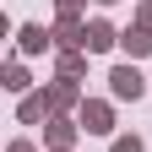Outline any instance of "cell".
<instances>
[{
	"label": "cell",
	"instance_id": "1",
	"mask_svg": "<svg viewBox=\"0 0 152 152\" xmlns=\"http://www.w3.org/2000/svg\"><path fill=\"white\" fill-rule=\"evenodd\" d=\"M109 87H114V98H125V103H136L141 92H147V76L136 65H114L109 71Z\"/></svg>",
	"mask_w": 152,
	"mask_h": 152
},
{
	"label": "cell",
	"instance_id": "2",
	"mask_svg": "<svg viewBox=\"0 0 152 152\" xmlns=\"http://www.w3.org/2000/svg\"><path fill=\"white\" fill-rule=\"evenodd\" d=\"M82 130H92V136H109V130H114V109H109V103H98V98H92V103H82Z\"/></svg>",
	"mask_w": 152,
	"mask_h": 152
},
{
	"label": "cell",
	"instance_id": "3",
	"mask_svg": "<svg viewBox=\"0 0 152 152\" xmlns=\"http://www.w3.org/2000/svg\"><path fill=\"white\" fill-rule=\"evenodd\" d=\"M49 109H60V103H54V87L49 92H27V98H22V120L33 125V120H44Z\"/></svg>",
	"mask_w": 152,
	"mask_h": 152
},
{
	"label": "cell",
	"instance_id": "4",
	"mask_svg": "<svg viewBox=\"0 0 152 152\" xmlns=\"http://www.w3.org/2000/svg\"><path fill=\"white\" fill-rule=\"evenodd\" d=\"M38 49H49V33L38 27V22H27L22 27V54H38Z\"/></svg>",
	"mask_w": 152,
	"mask_h": 152
},
{
	"label": "cell",
	"instance_id": "5",
	"mask_svg": "<svg viewBox=\"0 0 152 152\" xmlns=\"http://www.w3.org/2000/svg\"><path fill=\"white\" fill-rule=\"evenodd\" d=\"M114 44V27L109 22H87V49H109Z\"/></svg>",
	"mask_w": 152,
	"mask_h": 152
},
{
	"label": "cell",
	"instance_id": "6",
	"mask_svg": "<svg viewBox=\"0 0 152 152\" xmlns=\"http://www.w3.org/2000/svg\"><path fill=\"white\" fill-rule=\"evenodd\" d=\"M49 141H54V147L65 152V147L76 141V125H71V120H49Z\"/></svg>",
	"mask_w": 152,
	"mask_h": 152
},
{
	"label": "cell",
	"instance_id": "7",
	"mask_svg": "<svg viewBox=\"0 0 152 152\" xmlns=\"http://www.w3.org/2000/svg\"><path fill=\"white\" fill-rule=\"evenodd\" d=\"M125 54H152V33H125Z\"/></svg>",
	"mask_w": 152,
	"mask_h": 152
},
{
	"label": "cell",
	"instance_id": "8",
	"mask_svg": "<svg viewBox=\"0 0 152 152\" xmlns=\"http://www.w3.org/2000/svg\"><path fill=\"white\" fill-rule=\"evenodd\" d=\"M76 76H82V54H60V82H76Z\"/></svg>",
	"mask_w": 152,
	"mask_h": 152
},
{
	"label": "cell",
	"instance_id": "9",
	"mask_svg": "<svg viewBox=\"0 0 152 152\" xmlns=\"http://www.w3.org/2000/svg\"><path fill=\"white\" fill-rule=\"evenodd\" d=\"M6 87H11V92H27V71H22V65H6Z\"/></svg>",
	"mask_w": 152,
	"mask_h": 152
},
{
	"label": "cell",
	"instance_id": "10",
	"mask_svg": "<svg viewBox=\"0 0 152 152\" xmlns=\"http://www.w3.org/2000/svg\"><path fill=\"white\" fill-rule=\"evenodd\" d=\"M109 152H141V141H136V136H114V147H109Z\"/></svg>",
	"mask_w": 152,
	"mask_h": 152
},
{
	"label": "cell",
	"instance_id": "11",
	"mask_svg": "<svg viewBox=\"0 0 152 152\" xmlns=\"http://www.w3.org/2000/svg\"><path fill=\"white\" fill-rule=\"evenodd\" d=\"M76 11H82V0H60V16H65V22H76Z\"/></svg>",
	"mask_w": 152,
	"mask_h": 152
},
{
	"label": "cell",
	"instance_id": "12",
	"mask_svg": "<svg viewBox=\"0 0 152 152\" xmlns=\"http://www.w3.org/2000/svg\"><path fill=\"white\" fill-rule=\"evenodd\" d=\"M141 33H152V0L141 6Z\"/></svg>",
	"mask_w": 152,
	"mask_h": 152
},
{
	"label": "cell",
	"instance_id": "13",
	"mask_svg": "<svg viewBox=\"0 0 152 152\" xmlns=\"http://www.w3.org/2000/svg\"><path fill=\"white\" fill-rule=\"evenodd\" d=\"M11 152H33V141H11Z\"/></svg>",
	"mask_w": 152,
	"mask_h": 152
},
{
	"label": "cell",
	"instance_id": "14",
	"mask_svg": "<svg viewBox=\"0 0 152 152\" xmlns=\"http://www.w3.org/2000/svg\"><path fill=\"white\" fill-rule=\"evenodd\" d=\"M103 6H114V0H103Z\"/></svg>",
	"mask_w": 152,
	"mask_h": 152
}]
</instances>
